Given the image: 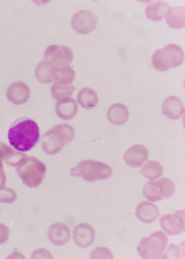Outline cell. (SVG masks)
Masks as SVG:
<instances>
[{"instance_id": "obj_1", "label": "cell", "mask_w": 185, "mask_h": 259, "mask_svg": "<svg viewBox=\"0 0 185 259\" xmlns=\"http://www.w3.org/2000/svg\"><path fill=\"white\" fill-rule=\"evenodd\" d=\"M40 134V128L34 120L21 118L11 125L8 131V140L15 150L27 152L38 143Z\"/></svg>"}, {"instance_id": "obj_2", "label": "cell", "mask_w": 185, "mask_h": 259, "mask_svg": "<svg viewBox=\"0 0 185 259\" xmlns=\"http://www.w3.org/2000/svg\"><path fill=\"white\" fill-rule=\"evenodd\" d=\"M74 137L75 130L72 126L67 123L55 125L42 137V150L49 156L57 154L72 142Z\"/></svg>"}, {"instance_id": "obj_3", "label": "cell", "mask_w": 185, "mask_h": 259, "mask_svg": "<svg viewBox=\"0 0 185 259\" xmlns=\"http://www.w3.org/2000/svg\"><path fill=\"white\" fill-rule=\"evenodd\" d=\"M71 176L80 177L86 182H95L110 179L113 170L108 164L96 160H83L71 168Z\"/></svg>"}, {"instance_id": "obj_4", "label": "cell", "mask_w": 185, "mask_h": 259, "mask_svg": "<svg viewBox=\"0 0 185 259\" xmlns=\"http://www.w3.org/2000/svg\"><path fill=\"white\" fill-rule=\"evenodd\" d=\"M23 184L30 188H38L43 182L47 167L41 160L34 156L27 157L16 168Z\"/></svg>"}, {"instance_id": "obj_5", "label": "cell", "mask_w": 185, "mask_h": 259, "mask_svg": "<svg viewBox=\"0 0 185 259\" xmlns=\"http://www.w3.org/2000/svg\"><path fill=\"white\" fill-rule=\"evenodd\" d=\"M184 60L183 49L175 44H169L156 50L152 56L154 68L159 72L167 71L180 66Z\"/></svg>"}, {"instance_id": "obj_6", "label": "cell", "mask_w": 185, "mask_h": 259, "mask_svg": "<svg viewBox=\"0 0 185 259\" xmlns=\"http://www.w3.org/2000/svg\"><path fill=\"white\" fill-rule=\"evenodd\" d=\"M168 242L167 236L163 232L156 231L140 241L137 251L142 258H161Z\"/></svg>"}, {"instance_id": "obj_7", "label": "cell", "mask_w": 185, "mask_h": 259, "mask_svg": "<svg viewBox=\"0 0 185 259\" xmlns=\"http://www.w3.org/2000/svg\"><path fill=\"white\" fill-rule=\"evenodd\" d=\"M143 195L151 202L170 198L175 193V185L172 180L163 177L147 182L143 188Z\"/></svg>"}, {"instance_id": "obj_8", "label": "cell", "mask_w": 185, "mask_h": 259, "mask_svg": "<svg viewBox=\"0 0 185 259\" xmlns=\"http://www.w3.org/2000/svg\"><path fill=\"white\" fill-rule=\"evenodd\" d=\"M74 59V53L69 47L50 45L44 50V61L55 66H69Z\"/></svg>"}, {"instance_id": "obj_9", "label": "cell", "mask_w": 185, "mask_h": 259, "mask_svg": "<svg viewBox=\"0 0 185 259\" xmlns=\"http://www.w3.org/2000/svg\"><path fill=\"white\" fill-rule=\"evenodd\" d=\"M98 18L96 15L88 10H80L73 15L71 26L79 34H88L96 29Z\"/></svg>"}, {"instance_id": "obj_10", "label": "cell", "mask_w": 185, "mask_h": 259, "mask_svg": "<svg viewBox=\"0 0 185 259\" xmlns=\"http://www.w3.org/2000/svg\"><path fill=\"white\" fill-rule=\"evenodd\" d=\"M184 216V210L162 215L160 219V225L162 230L169 236L180 235L185 230Z\"/></svg>"}, {"instance_id": "obj_11", "label": "cell", "mask_w": 185, "mask_h": 259, "mask_svg": "<svg viewBox=\"0 0 185 259\" xmlns=\"http://www.w3.org/2000/svg\"><path fill=\"white\" fill-rule=\"evenodd\" d=\"M30 97L29 87L22 81H15L11 83L7 88V99L14 105H24L29 101Z\"/></svg>"}, {"instance_id": "obj_12", "label": "cell", "mask_w": 185, "mask_h": 259, "mask_svg": "<svg viewBox=\"0 0 185 259\" xmlns=\"http://www.w3.org/2000/svg\"><path fill=\"white\" fill-rule=\"evenodd\" d=\"M73 239L80 248H87L94 243L95 230L87 223H81L75 227Z\"/></svg>"}, {"instance_id": "obj_13", "label": "cell", "mask_w": 185, "mask_h": 259, "mask_svg": "<svg viewBox=\"0 0 185 259\" xmlns=\"http://www.w3.org/2000/svg\"><path fill=\"white\" fill-rule=\"evenodd\" d=\"M149 157L148 150L145 146L135 145L131 146L126 151L123 156L126 164L130 167L138 168L142 167Z\"/></svg>"}, {"instance_id": "obj_14", "label": "cell", "mask_w": 185, "mask_h": 259, "mask_svg": "<svg viewBox=\"0 0 185 259\" xmlns=\"http://www.w3.org/2000/svg\"><path fill=\"white\" fill-rule=\"evenodd\" d=\"M48 237L50 241L55 246H63L71 240V230L66 224L57 222L49 227L48 230Z\"/></svg>"}, {"instance_id": "obj_15", "label": "cell", "mask_w": 185, "mask_h": 259, "mask_svg": "<svg viewBox=\"0 0 185 259\" xmlns=\"http://www.w3.org/2000/svg\"><path fill=\"white\" fill-rule=\"evenodd\" d=\"M184 106L180 98L170 96L165 98L162 106V112L165 117L172 120H176L184 113Z\"/></svg>"}, {"instance_id": "obj_16", "label": "cell", "mask_w": 185, "mask_h": 259, "mask_svg": "<svg viewBox=\"0 0 185 259\" xmlns=\"http://www.w3.org/2000/svg\"><path fill=\"white\" fill-rule=\"evenodd\" d=\"M135 215L142 223L152 224L158 219L160 210L156 205L150 202L144 201L137 205Z\"/></svg>"}, {"instance_id": "obj_17", "label": "cell", "mask_w": 185, "mask_h": 259, "mask_svg": "<svg viewBox=\"0 0 185 259\" xmlns=\"http://www.w3.org/2000/svg\"><path fill=\"white\" fill-rule=\"evenodd\" d=\"M27 157L26 154L13 150L6 143L0 142V162L5 161L6 164L17 167Z\"/></svg>"}, {"instance_id": "obj_18", "label": "cell", "mask_w": 185, "mask_h": 259, "mask_svg": "<svg viewBox=\"0 0 185 259\" xmlns=\"http://www.w3.org/2000/svg\"><path fill=\"white\" fill-rule=\"evenodd\" d=\"M77 112V103L74 98H69L59 100L56 105V113L63 120L74 119Z\"/></svg>"}, {"instance_id": "obj_19", "label": "cell", "mask_w": 185, "mask_h": 259, "mask_svg": "<svg viewBox=\"0 0 185 259\" xmlns=\"http://www.w3.org/2000/svg\"><path fill=\"white\" fill-rule=\"evenodd\" d=\"M170 9V5L167 2H150L146 8L145 14L148 20L151 22H159L164 19Z\"/></svg>"}, {"instance_id": "obj_20", "label": "cell", "mask_w": 185, "mask_h": 259, "mask_svg": "<svg viewBox=\"0 0 185 259\" xmlns=\"http://www.w3.org/2000/svg\"><path fill=\"white\" fill-rule=\"evenodd\" d=\"M108 119L111 123L117 126L124 125L130 117L128 108L121 103H114L108 110Z\"/></svg>"}, {"instance_id": "obj_21", "label": "cell", "mask_w": 185, "mask_h": 259, "mask_svg": "<svg viewBox=\"0 0 185 259\" xmlns=\"http://www.w3.org/2000/svg\"><path fill=\"white\" fill-rule=\"evenodd\" d=\"M77 101L82 108L94 109L98 103V97L94 89L85 87L80 90L77 95Z\"/></svg>"}, {"instance_id": "obj_22", "label": "cell", "mask_w": 185, "mask_h": 259, "mask_svg": "<svg viewBox=\"0 0 185 259\" xmlns=\"http://www.w3.org/2000/svg\"><path fill=\"white\" fill-rule=\"evenodd\" d=\"M75 72L70 66L53 67L52 72L53 81L72 83L75 79Z\"/></svg>"}, {"instance_id": "obj_23", "label": "cell", "mask_w": 185, "mask_h": 259, "mask_svg": "<svg viewBox=\"0 0 185 259\" xmlns=\"http://www.w3.org/2000/svg\"><path fill=\"white\" fill-rule=\"evenodd\" d=\"M165 17L168 25L173 29H178L184 27V7L171 8Z\"/></svg>"}, {"instance_id": "obj_24", "label": "cell", "mask_w": 185, "mask_h": 259, "mask_svg": "<svg viewBox=\"0 0 185 259\" xmlns=\"http://www.w3.org/2000/svg\"><path fill=\"white\" fill-rule=\"evenodd\" d=\"M163 174V167L155 160H149L140 170V174L150 180H155L161 178Z\"/></svg>"}, {"instance_id": "obj_25", "label": "cell", "mask_w": 185, "mask_h": 259, "mask_svg": "<svg viewBox=\"0 0 185 259\" xmlns=\"http://www.w3.org/2000/svg\"><path fill=\"white\" fill-rule=\"evenodd\" d=\"M75 88L72 83L55 82L51 89L52 95L56 100L71 98Z\"/></svg>"}, {"instance_id": "obj_26", "label": "cell", "mask_w": 185, "mask_h": 259, "mask_svg": "<svg viewBox=\"0 0 185 259\" xmlns=\"http://www.w3.org/2000/svg\"><path fill=\"white\" fill-rule=\"evenodd\" d=\"M54 66L48 63V62L42 61L36 66L35 74L36 79L42 83H50L53 82L52 78V72Z\"/></svg>"}, {"instance_id": "obj_27", "label": "cell", "mask_w": 185, "mask_h": 259, "mask_svg": "<svg viewBox=\"0 0 185 259\" xmlns=\"http://www.w3.org/2000/svg\"><path fill=\"white\" fill-rule=\"evenodd\" d=\"M17 199L18 195L15 190L5 187L0 189V204H11Z\"/></svg>"}, {"instance_id": "obj_28", "label": "cell", "mask_w": 185, "mask_h": 259, "mask_svg": "<svg viewBox=\"0 0 185 259\" xmlns=\"http://www.w3.org/2000/svg\"><path fill=\"white\" fill-rule=\"evenodd\" d=\"M90 258H114L113 253L111 250L106 247L100 246L97 247L96 248L92 250Z\"/></svg>"}, {"instance_id": "obj_29", "label": "cell", "mask_w": 185, "mask_h": 259, "mask_svg": "<svg viewBox=\"0 0 185 259\" xmlns=\"http://www.w3.org/2000/svg\"><path fill=\"white\" fill-rule=\"evenodd\" d=\"M182 247L175 244H170L165 248L161 258H181L182 257Z\"/></svg>"}, {"instance_id": "obj_30", "label": "cell", "mask_w": 185, "mask_h": 259, "mask_svg": "<svg viewBox=\"0 0 185 259\" xmlns=\"http://www.w3.org/2000/svg\"><path fill=\"white\" fill-rule=\"evenodd\" d=\"M32 258H53L49 251L44 249H38L33 252Z\"/></svg>"}, {"instance_id": "obj_31", "label": "cell", "mask_w": 185, "mask_h": 259, "mask_svg": "<svg viewBox=\"0 0 185 259\" xmlns=\"http://www.w3.org/2000/svg\"><path fill=\"white\" fill-rule=\"evenodd\" d=\"M10 236V230L5 225L0 224V244H4Z\"/></svg>"}, {"instance_id": "obj_32", "label": "cell", "mask_w": 185, "mask_h": 259, "mask_svg": "<svg viewBox=\"0 0 185 259\" xmlns=\"http://www.w3.org/2000/svg\"><path fill=\"white\" fill-rule=\"evenodd\" d=\"M6 182H7V177H6L4 164L0 162V189L5 187Z\"/></svg>"}]
</instances>
